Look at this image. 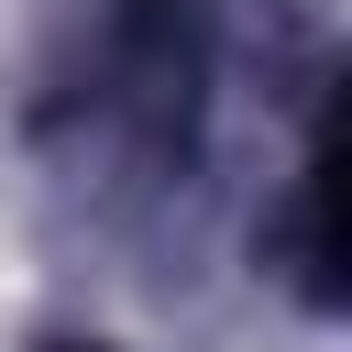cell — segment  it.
Instances as JSON below:
<instances>
[{
    "mask_svg": "<svg viewBox=\"0 0 352 352\" xmlns=\"http://www.w3.org/2000/svg\"><path fill=\"white\" fill-rule=\"evenodd\" d=\"M44 352H110V341H44Z\"/></svg>",
    "mask_w": 352,
    "mask_h": 352,
    "instance_id": "obj_1",
    "label": "cell"
}]
</instances>
